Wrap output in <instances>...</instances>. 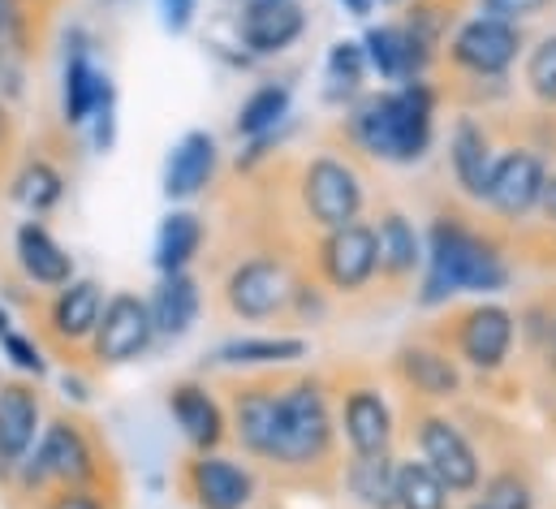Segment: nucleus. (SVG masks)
I'll use <instances>...</instances> for the list:
<instances>
[{
	"instance_id": "obj_4",
	"label": "nucleus",
	"mask_w": 556,
	"mask_h": 509,
	"mask_svg": "<svg viewBox=\"0 0 556 509\" xmlns=\"http://www.w3.org/2000/svg\"><path fill=\"white\" fill-rule=\"evenodd\" d=\"M17 484L26 493L43 488V484H61V488H91L96 475H100V462H96V445L87 440V432L70 419H56L39 432L35 449L26 454V462L13 471Z\"/></svg>"
},
{
	"instance_id": "obj_11",
	"label": "nucleus",
	"mask_w": 556,
	"mask_h": 509,
	"mask_svg": "<svg viewBox=\"0 0 556 509\" xmlns=\"http://www.w3.org/2000/svg\"><path fill=\"white\" fill-rule=\"evenodd\" d=\"M548 182V164L540 151L531 147H509L492 160V177H488V195L483 208H492L501 221H527L540 212V195Z\"/></svg>"
},
{
	"instance_id": "obj_2",
	"label": "nucleus",
	"mask_w": 556,
	"mask_h": 509,
	"mask_svg": "<svg viewBox=\"0 0 556 509\" xmlns=\"http://www.w3.org/2000/svg\"><path fill=\"white\" fill-rule=\"evenodd\" d=\"M435 109H440V91L427 78H410L358 96L345 113V129L363 156L410 169L435 147Z\"/></svg>"
},
{
	"instance_id": "obj_42",
	"label": "nucleus",
	"mask_w": 556,
	"mask_h": 509,
	"mask_svg": "<svg viewBox=\"0 0 556 509\" xmlns=\"http://www.w3.org/2000/svg\"><path fill=\"white\" fill-rule=\"evenodd\" d=\"M535 355L544 359V372L556 376V315H553V324H548V333H544V342H540V350H535Z\"/></svg>"
},
{
	"instance_id": "obj_23",
	"label": "nucleus",
	"mask_w": 556,
	"mask_h": 509,
	"mask_svg": "<svg viewBox=\"0 0 556 509\" xmlns=\"http://www.w3.org/2000/svg\"><path fill=\"white\" fill-rule=\"evenodd\" d=\"M147 311H151L155 337L177 342V337H186L199 324L203 289H199V281L190 272H164L160 285H155V294L147 298Z\"/></svg>"
},
{
	"instance_id": "obj_37",
	"label": "nucleus",
	"mask_w": 556,
	"mask_h": 509,
	"mask_svg": "<svg viewBox=\"0 0 556 509\" xmlns=\"http://www.w3.org/2000/svg\"><path fill=\"white\" fill-rule=\"evenodd\" d=\"M0 350H4V359L17 368V372H26V376H43L48 372V363H43V355H39V346L30 342V337H22V333H4L0 337Z\"/></svg>"
},
{
	"instance_id": "obj_34",
	"label": "nucleus",
	"mask_w": 556,
	"mask_h": 509,
	"mask_svg": "<svg viewBox=\"0 0 556 509\" xmlns=\"http://www.w3.org/2000/svg\"><path fill=\"white\" fill-rule=\"evenodd\" d=\"M13 199H17L30 216H43V212H52V208L65 199V177H61L48 160H30V164L13 177Z\"/></svg>"
},
{
	"instance_id": "obj_8",
	"label": "nucleus",
	"mask_w": 556,
	"mask_h": 509,
	"mask_svg": "<svg viewBox=\"0 0 556 509\" xmlns=\"http://www.w3.org/2000/svg\"><path fill=\"white\" fill-rule=\"evenodd\" d=\"M518 342V315L505 302H475L453 315V359L492 376L509 363Z\"/></svg>"
},
{
	"instance_id": "obj_30",
	"label": "nucleus",
	"mask_w": 556,
	"mask_h": 509,
	"mask_svg": "<svg viewBox=\"0 0 556 509\" xmlns=\"http://www.w3.org/2000/svg\"><path fill=\"white\" fill-rule=\"evenodd\" d=\"M289 117H293V87H289V83H260V87L238 104L233 129H238V138L255 142V138L277 134Z\"/></svg>"
},
{
	"instance_id": "obj_25",
	"label": "nucleus",
	"mask_w": 556,
	"mask_h": 509,
	"mask_svg": "<svg viewBox=\"0 0 556 509\" xmlns=\"http://www.w3.org/2000/svg\"><path fill=\"white\" fill-rule=\"evenodd\" d=\"M100 311H104V285L96 276H74L70 285L56 289L48 307V324L61 342H91Z\"/></svg>"
},
{
	"instance_id": "obj_12",
	"label": "nucleus",
	"mask_w": 556,
	"mask_h": 509,
	"mask_svg": "<svg viewBox=\"0 0 556 509\" xmlns=\"http://www.w3.org/2000/svg\"><path fill=\"white\" fill-rule=\"evenodd\" d=\"M155 342V324H151V311H147V298L139 294H113L104 298V311H100V324L91 333V355L96 363L104 368H126V363H139L142 355L151 350Z\"/></svg>"
},
{
	"instance_id": "obj_33",
	"label": "nucleus",
	"mask_w": 556,
	"mask_h": 509,
	"mask_svg": "<svg viewBox=\"0 0 556 509\" xmlns=\"http://www.w3.org/2000/svg\"><path fill=\"white\" fill-rule=\"evenodd\" d=\"M367 52L358 39H337L324 57V83H328V96L332 100H354L367 83Z\"/></svg>"
},
{
	"instance_id": "obj_46",
	"label": "nucleus",
	"mask_w": 556,
	"mask_h": 509,
	"mask_svg": "<svg viewBox=\"0 0 556 509\" xmlns=\"http://www.w3.org/2000/svg\"><path fill=\"white\" fill-rule=\"evenodd\" d=\"M4 333H9V311L0 307V337H4Z\"/></svg>"
},
{
	"instance_id": "obj_47",
	"label": "nucleus",
	"mask_w": 556,
	"mask_h": 509,
	"mask_svg": "<svg viewBox=\"0 0 556 509\" xmlns=\"http://www.w3.org/2000/svg\"><path fill=\"white\" fill-rule=\"evenodd\" d=\"M466 509H492V506H488L483 497H475V501H470V506H466Z\"/></svg>"
},
{
	"instance_id": "obj_39",
	"label": "nucleus",
	"mask_w": 556,
	"mask_h": 509,
	"mask_svg": "<svg viewBox=\"0 0 556 509\" xmlns=\"http://www.w3.org/2000/svg\"><path fill=\"white\" fill-rule=\"evenodd\" d=\"M155 13L168 35H186L199 17V0H155Z\"/></svg>"
},
{
	"instance_id": "obj_16",
	"label": "nucleus",
	"mask_w": 556,
	"mask_h": 509,
	"mask_svg": "<svg viewBox=\"0 0 556 509\" xmlns=\"http://www.w3.org/2000/svg\"><path fill=\"white\" fill-rule=\"evenodd\" d=\"M306 35L302 0H242L238 13V44L247 57H280Z\"/></svg>"
},
{
	"instance_id": "obj_29",
	"label": "nucleus",
	"mask_w": 556,
	"mask_h": 509,
	"mask_svg": "<svg viewBox=\"0 0 556 509\" xmlns=\"http://www.w3.org/2000/svg\"><path fill=\"white\" fill-rule=\"evenodd\" d=\"M203 238H207V229H203V221H199L194 212H186V208L168 212V216L160 221L155 247H151L155 272H160V276H164V272H190V263L203 251Z\"/></svg>"
},
{
	"instance_id": "obj_22",
	"label": "nucleus",
	"mask_w": 556,
	"mask_h": 509,
	"mask_svg": "<svg viewBox=\"0 0 556 509\" xmlns=\"http://www.w3.org/2000/svg\"><path fill=\"white\" fill-rule=\"evenodd\" d=\"M492 160H496V151H492L488 126H483L479 117L462 113V117L453 122V129H448V169H453V182H457V190H462L466 199L483 203L488 177H492Z\"/></svg>"
},
{
	"instance_id": "obj_19",
	"label": "nucleus",
	"mask_w": 556,
	"mask_h": 509,
	"mask_svg": "<svg viewBox=\"0 0 556 509\" xmlns=\"http://www.w3.org/2000/svg\"><path fill=\"white\" fill-rule=\"evenodd\" d=\"M393 376L422 401H453L462 397V363L427 342H406L393 350Z\"/></svg>"
},
{
	"instance_id": "obj_49",
	"label": "nucleus",
	"mask_w": 556,
	"mask_h": 509,
	"mask_svg": "<svg viewBox=\"0 0 556 509\" xmlns=\"http://www.w3.org/2000/svg\"><path fill=\"white\" fill-rule=\"evenodd\" d=\"M380 4H402V0H380Z\"/></svg>"
},
{
	"instance_id": "obj_35",
	"label": "nucleus",
	"mask_w": 556,
	"mask_h": 509,
	"mask_svg": "<svg viewBox=\"0 0 556 509\" xmlns=\"http://www.w3.org/2000/svg\"><path fill=\"white\" fill-rule=\"evenodd\" d=\"M483 501L492 509H535L540 501V493H535V484L527 480V471H518V467H501V471H492L483 484Z\"/></svg>"
},
{
	"instance_id": "obj_38",
	"label": "nucleus",
	"mask_w": 556,
	"mask_h": 509,
	"mask_svg": "<svg viewBox=\"0 0 556 509\" xmlns=\"http://www.w3.org/2000/svg\"><path fill=\"white\" fill-rule=\"evenodd\" d=\"M553 4L556 0H479V9H483L488 17H501V22H514V26L544 17Z\"/></svg>"
},
{
	"instance_id": "obj_6",
	"label": "nucleus",
	"mask_w": 556,
	"mask_h": 509,
	"mask_svg": "<svg viewBox=\"0 0 556 509\" xmlns=\"http://www.w3.org/2000/svg\"><path fill=\"white\" fill-rule=\"evenodd\" d=\"M415 445L418 458L440 475V484L453 497H470L483 484V458L470 445V436L462 432L457 419L440 414V410H418L415 414Z\"/></svg>"
},
{
	"instance_id": "obj_45",
	"label": "nucleus",
	"mask_w": 556,
	"mask_h": 509,
	"mask_svg": "<svg viewBox=\"0 0 556 509\" xmlns=\"http://www.w3.org/2000/svg\"><path fill=\"white\" fill-rule=\"evenodd\" d=\"M4 26H9V0H0V35H4Z\"/></svg>"
},
{
	"instance_id": "obj_43",
	"label": "nucleus",
	"mask_w": 556,
	"mask_h": 509,
	"mask_svg": "<svg viewBox=\"0 0 556 509\" xmlns=\"http://www.w3.org/2000/svg\"><path fill=\"white\" fill-rule=\"evenodd\" d=\"M337 4H341V9L350 13V17H358V22H367V17L376 13V4H380V0H337Z\"/></svg>"
},
{
	"instance_id": "obj_24",
	"label": "nucleus",
	"mask_w": 556,
	"mask_h": 509,
	"mask_svg": "<svg viewBox=\"0 0 556 509\" xmlns=\"http://www.w3.org/2000/svg\"><path fill=\"white\" fill-rule=\"evenodd\" d=\"M376 251H380V276L389 285H406L422 272V234L415 221L397 208H384L376 221Z\"/></svg>"
},
{
	"instance_id": "obj_3",
	"label": "nucleus",
	"mask_w": 556,
	"mask_h": 509,
	"mask_svg": "<svg viewBox=\"0 0 556 509\" xmlns=\"http://www.w3.org/2000/svg\"><path fill=\"white\" fill-rule=\"evenodd\" d=\"M337 454V414L328 384L319 376H293L280 384L277 471H319Z\"/></svg>"
},
{
	"instance_id": "obj_13",
	"label": "nucleus",
	"mask_w": 556,
	"mask_h": 509,
	"mask_svg": "<svg viewBox=\"0 0 556 509\" xmlns=\"http://www.w3.org/2000/svg\"><path fill=\"white\" fill-rule=\"evenodd\" d=\"M337 436L345 440L350 458H371V454H393V436H397V419L389 397L380 393V384L358 381L341 388V406H337Z\"/></svg>"
},
{
	"instance_id": "obj_41",
	"label": "nucleus",
	"mask_w": 556,
	"mask_h": 509,
	"mask_svg": "<svg viewBox=\"0 0 556 509\" xmlns=\"http://www.w3.org/2000/svg\"><path fill=\"white\" fill-rule=\"evenodd\" d=\"M48 509H109V506L100 501L96 488H61V493H52Z\"/></svg>"
},
{
	"instance_id": "obj_32",
	"label": "nucleus",
	"mask_w": 556,
	"mask_h": 509,
	"mask_svg": "<svg viewBox=\"0 0 556 509\" xmlns=\"http://www.w3.org/2000/svg\"><path fill=\"white\" fill-rule=\"evenodd\" d=\"M393 501L397 509H448L453 493L440 484V475L422 458H402L393 475Z\"/></svg>"
},
{
	"instance_id": "obj_27",
	"label": "nucleus",
	"mask_w": 556,
	"mask_h": 509,
	"mask_svg": "<svg viewBox=\"0 0 556 509\" xmlns=\"http://www.w3.org/2000/svg\"><path fill=\"white\" fill-rule=\"evenodd\" d=\"M311 355L306 337L293 333H268V337H233L225 346H216V363L220 368H238V372H268V368H293Z\"/></svg>"
},
{
	"instance_id": "obj_48",
	"label": "nucleus",
	"mask_w": 556,
	"mask_h": 509,
	"mask_svg": "<svg viewBox=\"0 0 556 509\" xmlns=\"http://www.w3.org/2000/svg\"><path fill=\"white\" fill-rule=\"evenodd\" d=\"M0 138H4V109H0Z\"/></svg>"
},
{
	"instance_id": "obj_7",
	"label": "nucleus",
	"mask_w": 556,
	"mask_h": 509,
	"mask_svg": "<svg viewBox=\"0 0 556 509\" xmlns=\"http://www.w3.org/2000/svg\"><path fill=\"white\" fill-rule=\"evenodd\" d=\"M302 208H306L311 225L341 229L350 221H363L367 186H363V177L350 160L324 151L302 169Z\"/></svg>"
},
{
	"instance_id": "obj_5",
	"label": "nucleus",
	"mask_w": 556,
	"mask_h": 509,
	"mask_svg": "<svg viewBox=\"0 0 556 509\" xmlns=\"http://www.w3.org/2000/svg\"><path fill=\"white\" fill-rule=\"evenodd\" d=\"M522 52H527L522 26L501 22V17H488V13L466 17V22L448 35V44H444L448 65H453L457 74L475 78V83H483V78H505V74L518 65Z\"/></svg>"
},
{
	"instance_id": "obj_14",
	"label": "nucleus",
	"mask_w": 556,
	"mask_h": 509,
	"mask_svg": "<svg viewBox=\"0 0 556 509\" xmlns=\"http://www.w3.org/2000/svg\"><path fill=\"white\" fill-rule=\"evenodd\" d=\"M190 501L199 509H251L260 497V480L247 462L216 454H194L181 475Z\"/></svg>"
},
{
	"instance_id": "obj_20",
	"label": "nucleus",
	"mask_w": 556,
	"mask_h": 509,
	"mask_svg": "<svg viewBox=\"0 0 556 509\" xmlns=\"http://www.w3.org/2000/svg\"><path fill=\"white\" fill-rule=\"evenodd\" d=\"M104 100H117L109 74L91 61V44L83 30H74L70 39V52H65V74H61V113L70 126H87L91 113L104 104Z\"/></svg>"
},
{
	"instance_id": "obj_40",
	"label": "nucleus",
	"mask_w": 556,
	"mask_h": 509,
	"mask_svg": "<svg viewBox=\"0 0 556 509\" xmlns=\"http://www.w3.org/2000/svg\"><path fill=\"white\" fill-rule=\"evenodd\" d=\"M91 147L96 151H113V142H117V100H104L96 113H91Z\"/></svg>"
},
{
	"instance_id": "obj_15",
	"label": "nucleus",
	"mask_w": 556,
	"mask_h": 509,
	"mask_svg": "<svg viewBox=\"0 0 556 509\" xmlns=\"http://www.w3.org/2000/svg\"><path fill=\"white\" fill-rule=\"evenodd\" d=\"M277 427H280V384L247 381L229 401V432L233 440L255 458L268 462L277 458Z\"/></svg>"
},
{
	"instance_id": "obj_17",
	"label": "nucleus",
	"mask_w": 556,
	"mask_h": 509,
	"mask_svg": "<svg viewBox=\"0 0 556 509\" xmlns=\"http://www.w3.org/2000/svg\"><path fill=\"white\" fill-rule=\"evenodd\" d=\"M220 169V147H216V134L212 129H186L168 160H164V177H160V190L168 203H186L194 195H203L212 186Z\"/></svg>"
},
{
	"instance_id": "obj_18",
	"label": "nucleus",
	"mask_w": 556,
	"mask_h": 509,
	"mask_svg": "<svg viewBox=\"0 0 556 509\" xmlns=\"http://www.w3.org/2000/svg\"><path fill=\"white\" fill-rule=\"evenodd\" d=\"M168 414L194 454H216L229 436V410L199 381H181L168 388Z\"/></svg>"
},
{
	"instance_id": "obj_1",
	"label": "nucleus",
	"mask_w": 556,
	"mask_h": 509,
	"mask_svg": "<svg viewBox=\"0 0 556 509\" xmlns=\"http://www.w3.org/2000/svg\"><path fill=\"white\" fill-rule=\"evenodd\" d=\"M514 281V268L505 251L483 234L475 229L466 216L457 212H440L431 225H427V238H422V285H418L415 302L435 311V307H448L457 294H501L509 289Z\"/></svg>"
},
{
	"instance_id": "obj_28",
	"label": "nucleus",
	"mask_w": 556,
	"mask_h": 509,
	"mask_svg": "<svg viewBox=\"0 0 556 509\" xmlns=\"http://www.w3.org/2000/svg\"><path fill=\"white\" fill-rule=\"evenodd\" d=\"M358 44H363V52H367V70L380 74V83H393V87H397V83L422 78L402 22H376V26H367V35H363Z\"/></svg>"
},
{
	"instance_id": "obj_10",
	"label": "nucleus",
	"mask_w": 556,
	"mask_h": 509,
	"mask_svg": "<svg viewBox=\"0 0 556 509\" xmlns=\"http://www.w3.org/2000/svg\"><path fill=\"white\" fill-rule=\"evenodd\" d=\"M289 294H293V276L280 254H251L225 276V307L251 324L285 315Z\"/></svg>"
},
{
	"instance_id": "obj_26",
	"label": "nucleus",
	"mask_w": 556,
	"mask_h": 509,
	"mask_svg": "<svg viewBox=\"0 0 556 509\" xmlns=\"http://www.w3.org/2000/svg\"><path fill=\"white\" fill-rule=\"evenodd\" d=\"M13 254H17V268L26 272V281H35V285H43V289H61V285L74 281V254L65 251V247L48 234V225H39V221H26V225L17 229Z\"/></svg>"
},
{
	"instance_id": "obj_21",
	"label": "nucleus",
	"mask_w": 556,
	"mask_h": 509,
	"mask_svg": "<svg viewBox=\"0 0 556 509\" xmlns=\"http://www.w3.org/2000/svg\"><path fill=\"white\" fill-rule=\"evenodd\" d=\"M43 432L39 393L30 384H0V475H13Z\"/></svg>"
},
{
	"instance_id": "obj_9",
	"label": "nucleus",
	"mask_w": 556,
	"mask_h": 509,
	"mask_svg": "<svg viewBox=\"0 0 556 509\" xmlns=\"http://www.w3.org/2000/svg\"><path fill=\"white\" fill-rule=\"evenodd\" d=\"M315 268L332 294H363L380 276V251H376V225L350 221L341 229H324L315 247Z\"/></svg>"
},
{
	"instance_id": "obj_44",
	"label": "nucleus",
	"mask_w": 556,
	"mask_h": 509,
	"mask_svg": "<svg viewBox=\"0 0 556 509\" xmlns=\"http://www.w3.org/2000/svg\"><path fill=\"white\" fill-rule=\"evenodd\" d=\"M540 212L548 216L556 225V173H548V182H544V195H540Z\"/></svg>"
},
{
	"instance_id": "obj_36",
	"label": "nucleus",
	"mask_w": 556,
	"mask_h": 509,
	"mask_svg": "<svg viewBox=\"0 0 556 509\" xmlns=\"http://www.w3.org/2000/svg\"><path fill=\"white\" fill-rule=\"evenodd\" d=\"M522 83H527V91H531L540 104L556 109V35H544V39L527 52Z\"/></svg>"
},
{
	"instance_id": "obj_31",
	"label": "nucleus",
	"mask_w": 556,
	"mask_h": 509,
	"mask_svg": "<svg viewBox=\"0 0 556 509\" xmlns=\"http://www.w3.org/2000/svg\"><path fill=\"white\" fill-rule=\"evenodd\" d=\"M393 475H397V458L393 454L350 458L345 462V493L363 509H397V501H393Z\"/></svg>"
}]
</instances>
